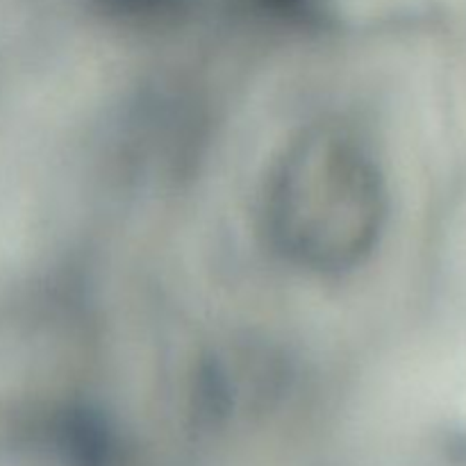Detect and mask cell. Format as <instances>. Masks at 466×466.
Segmentation results:
<instances>
[{"label":"cell","mask_w":466,"mask_h":466,"mask_svg":"<svg viewBox=\"0 0 466 466\" xmlns=\"http://www.w3.org/2000/svg\"><path fill=\"white\" fill-rule=\"evenodd\" d=\"M268 212L282 248L303 262L344 264L376 237L380 180L353 141L319 132L285 157L273 180Z\"/></svg>","instance_id":"1"}]
</instances>
